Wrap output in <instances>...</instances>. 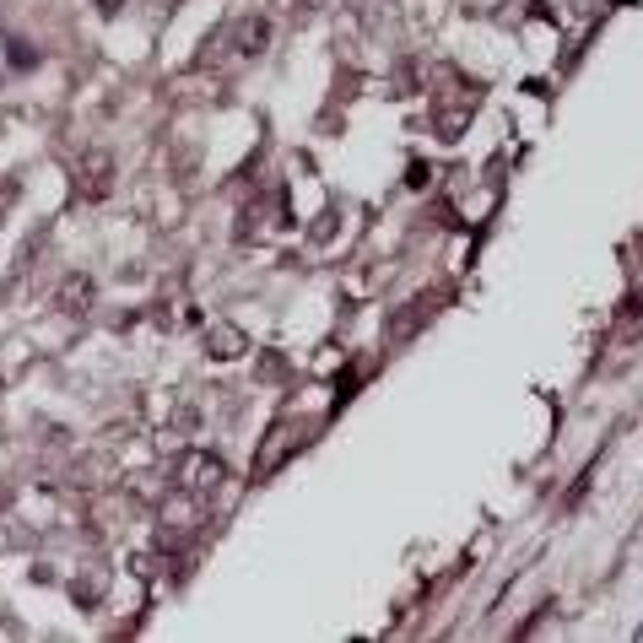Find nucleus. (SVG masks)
I'll use <instances>...</instances> for the list:
<instances>
[{
  "instance_id": "7",
  "label": "nucleus",
  "mask_w": 643,
  "mask_h": 643,
  "mask_svg": "<svg viewBox=\"0 0 643 643\" xmlns=\"http://www.w3.org/2000/svg\"><path fill=\"white\" fill-rule=\"evenodd\" d=\"M287 449H292V433H287V427H271V444H265V454H260V460H254V481H260V476H271L276 465L287 460Z\"/></svg>"
},
{
  "instance_id": "8",
  "label": "nucleus",
  "mask_w": 643,
  "mask_h": 643,
  "mask_svg": "<svg viewBox=\"0 0 643 643\" xmlns=\"http://www.w3.org/2000/svg\"><path fill=\"white\" fill-rule=\"evenodd\" d=\"M38 55H33V44H11V65H17V71H28Z\"/></svg>"
},
{
  "instance_id": "6",
  "label": "nucleus",
  "mask_w": 643,
  "mask_h": 643,
  "mask_svg": "<svg viewBox=\"0 0 643 643\" xmlns=\"http://www.w3.org/2000/svg\"><path fill=\"white\" fill-rule=\"evenodd\" d=\"M427 314H433V308H427V298L406 303V308H400V314L390 319V341H411V336L422 330V319H427Z\"/></svg>"
},
{
  "instance_id": "9",
  "label": "nucleus",
  "mask_w": 643,
  "mask_h": 643,
  "mask_svg": "<svg viewBox=\"0 0 643 643\" xmlns=\"http://www.w3.org/2000/svg\"><path fill=\"white\" fill-rule=\"evenodd\" d=\"M92 6H98L103 17H119V11H125V0H92Z\"/></svg>"
},
{
  "instance_id": "2",
  "label": "nucleus",
  "mask_w": 643,
  "mask_h": 643,
  "mask_svg": "<svg viewBox=\"0 0 643 643\" xmlns=\"http://www.w3.org/2000/svg\"><path fill=\"white\" fill-rule=\"evenodd\" d=\"M227 49H233L238 60H260L265 49H271V17H238L233 28H227Z\"/></svg>"
},
{
  "instance_id": "5",
  "label": "nucleus",
  "mask_w": 643,
  "mask_h": 643,
  "mask_svg": "<svg viewBox=\"0 0 643 643\" xmlns=\"http://www.w3.org/2000/svg\"><path fill=\"white\" fill-rule=\"evenodd\" d=\"M206 346H211V357H244L249 352V341H244V330H238V325H211Z\"/></svg>"
},
{
  "instance_id": "10",
  "label": "nucleus",
  "mask_w": 643,
  "mask_h": 643,
  "mask_svg": "<svg viewBox=\"0 0 643 643\" xmlns=\"http://www.w3.org/2000/svg\"><path fill=\"white\" fill-rule=\"evenodd\" d=\"M319 6V0H292V11H314Z\"/></svg>"
},
{
  "instance_id": "1",
  "label": "nucleus",
  "mask_w": 643,
  "mask_h": 643,
  "mask_svg": "<svg viewBox=\"0 0 643 643\" xmlns=\"http://www.w3.org/2000/svg\"><path fill=\"white\" fill-rule=\"evenodd\" d=\"M222 481H227V460L222 454H206V449H190L179 460V487L190 492L195 503H211L222 492Z\"/></svg>"
},
{
  "instance_id": "3",
  "label": "nucleus",
  "mask_w": 643,
  "mask_h": 643,
  "mask_svg": "<svg viewBox=\"0 0 643 643\" xmlns=\"http://www.w3.org/2000/svg\"><path fill=\"white\" fill-rule=\"evenodd\" d=\"M76 190L82 200H103L114 190V157L109 152H87L82 163H76Z\"/></svg>"
},
{
  "instance_id": "4",
  "label": "nucleus",
  "mask_w": 643,
  "mask_h": 643,
  "mask_svg": "<svg viewBox=\"0 0 643 643\" xmlns=\"http://www.w3.org/2000/svg\"><path fill=\"white\" fill-rule=\"evenodd\" d=\"M92 292H98V287H92V276L71 271V276H65L60 287H55V308L76 319V314H87V308H92Z\"/></svg>"
}]
</instances>
